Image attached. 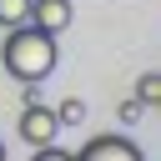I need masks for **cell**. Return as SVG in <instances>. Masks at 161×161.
<instances>
[{"instance_id": "6da1fadb", "label": "cell", "mask_w": 161, "mask_h": 161, "mask_svg": "<svg viewBox=\"0 0 161 161\" xmlns=\"http://www.w3.org/2000/svg\"><path fill=\"white\" fill-rule=\"evenodd\" d=\"M0 60H5V70L25 86V80H45L50 70H55V60H60V45H55V35L50 30H40V25H10L5 30V45H0Z\"/></svg>"}, {"instance_id": "7a4b0ae2", "label": "cell", "mask_w": 161, "mask_h": 161, "mask_svg": "<svg viewBox=\"0 0 161 161\" xmlns=\"http://www.w3.org/2000/svg\"><path fill=\"white\" fill-rule=\"evenodd\" d=\"M55 131H60L55 111L40 106V101H25V111H20V136H25V146H45V141H55Z\"/></svg>"}, {"instance_id": "3957f363", "label": "cell", "mask_w": 161, "mask_h": 161, "mask_svg": "<svg viewBox=\"0 0 161 161\" xmlns=\"http://www.w3.org/2000/svg\"><path fill=\"white\" fill-rule=\"evenodd\" d=\"M80 156L86 161H141V146L126 141V136H91L80 146Z\"/></svg>"}, {"instance_id": "277c9868", "label": "cell", "mask_w": 161, "mask_h": 161, "mask_svg": "<svg viewBox=\"0 0 161 161\" xmlns=\"http://www.w3.org/2000/svg\"><path fill=\"white\" fill-rule=\"evenodd\" d=\"M70 20H75L70 0H30V25H40V30L60 35V30L70 25Z\"/></svg>"}, {"instance_id": "5b68a950", "label": "cell", "mask_w": 161, "mask_h": 161, "mask_svg": "<svg viewBox=\"0 0 161 161\" xmlns=\"http://www.w3.org/2000/svg\"><path fill=\"white\" fill-rule=\"evenodd\" d=\"M25 20H30V0H0V30L25 25Z\"/></svg>"}, {"instance_id": "8992f818", "label": "cell", "mask_w": 161, "mask_h": 161, "mask_svg": "<svg viewBox=\"0 0 161 161\" xmlns=\"http://www.w3.org/2000/svg\"><path fill=\"white\" fill-rule=\"evenodd\" d=\"M136 101H141V106H161V75H156V70H146V75L136 80Z\"/></svg>"}, {"instance_id": "52a82bcc", "label": "cell", "mask_w": 161, "mask_h": 161, "mask_svg": "<svg viewBox=\"0 0 161 161\" xmlns=\"http://www.w3.org/2000/svg\"><path fill=\"white\" fill-rule=\"evenodd\" d=\"M55 121H60V126H80V121H86V101H75V96L60 101V106H55Z\"/></svg>"}, {"instance_id": "ba28073f", "label": "cell", "mask_w": 161, "mask_h": 161, "mask_svg": "<svg viewBox=\"0 0 161 161\" xmlns=\"http://www.w3.org/2000/svg\"><path fill=\"white\" fill-rule=\"evenodd\" d=\"M35 151V161H70V151H60L55 141H45V146H30Z\"/></svg>"}, {"instance_id": "9c48e42d", "label": "cell", "mask_w": 161, "mask_h": 161, "mask_svg": "<svg viewBox=\"0 0 161 161\" xmlns=\"http://www.w3.org/2000/svg\"><path fill=\"white\" fill-rule=\"evenodd\" d=\"M116 116H121V121H126V126H131V121H136V116H141V101H121V106H116Z\"/></svg>"}, {"instance_id": "30bf717a", "label": "cell", "mask_w": 161, "mask_h": 161, "mask_svg": "<svg viewBox=\"0 0 161 161\" xmlns=\"http://www.w3.org/2000/svg\"><path fill=\"white\" fill-rule=\"evenodd\" d=\"M0 156H5V141H0Z\"/></svg>"}]
</instances>
